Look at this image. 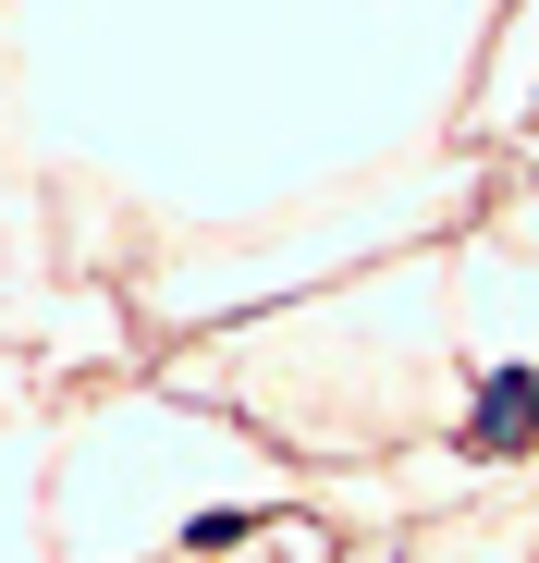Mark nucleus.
<instances>
[{
    "label": "nucleus",
    "instance_id": "1",
    "mask_svg": "<svg viewBox=\"0 0 539 563\" xmlns=\"http://www.w3.org/2000/svg\"><path fill=\"white\" fill-rule=\"evenodd\" d=\"M527 417H539V380H527V367H503V380H491V405H479V441L503 453V441H527Z\"/></svg>",
    "mask_w": 539,
    "mask_h": 563
}]
</instances>
